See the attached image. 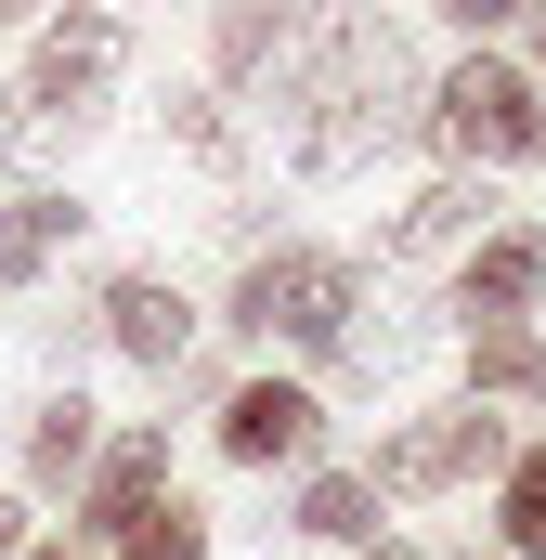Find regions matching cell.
Segmentation results:
<instances>
[{
  "instance_id": "5bb4252c",
  "label": "cell",
  "mask_w": 546,
  "mask_h": 560,
  "mask_svg": "<svg viewBox=\"0 0 546 560\" xmlns=\"http://www.w3.org/2000/svg\"><path fill=\"white\" fill-rule=\"evenodd\" d=\"M299 535H312V548H365V535H378L365 469H312V482H299Z\"/></svg>"
},
{
  "instance_id": "8992f818",
  "label": "cell",
  "mask_w": 546,
  "mask_h": 560,
  "mask_svg": "<svg viewBox=\"0 0 546 560\" xmlns=\"http://www.w3.org/2000/svg\"><path fill=\"white\" fill-rule=\"evenodd\" d=\"M156 509H169V430H118V443L92 456V482H79V535H66V548L118 560Z\"/></svg>"
},
{
  "instance_id": "d6986e66",
  "label": "cell",
  "mask_w": 546,
  "mask_h": 560,
  "mask_svg": "<svg viewBox=\"0 0 546 560\" xmlns=\"http://www.w3.org/2000/svg\"><path fill=\"white\" fill-rule=\"evenodd\" d=\"M26 560H92V548H26Z\"/></svg>"
},
{
  "instance_id": "8fae6325",
  "label": "cell",
  "mask_w": 546,
  "mask_h": 560,
  "mask_svg": "<svg viewBox=\"0 0 546 560\" xmlns=\"http://www.w3.org/2000/svg\"><path fill=\"white\" fill-rule=\"evenodd\" d=\"M79 222H92L79 196H39V183H26V196H0V287L52 275V248H79Z\"/></svg>"
},
{
  "instance_id": "e0dca14e",
  "label": "cell",
  "mask_w": 546,
  "mask_h": 560,
  "mask_svg": "<svg viewBox=\"0 0 546 560\" xmlns=\"http://www.w3.org/2000/svg\"><path fill=\"white\" fill-rule=\"evenodd\" d=\"M273 52H286V13H261V0L222 13V79H248V66H273Z\"/></svg>"
},
{
  "instance_id": "ffe728a7",
  "label": "cell",
  "mask_w": 546,
  "mask_h": 560,
  "mask_svg": "<svg viewBox=\"0 0 546 560\" xmlns=\"http://www.w3.org/2000/svg\"><path fill=\"white\" fill-rule=\"evenodd\" d=\"M455 560H508V548H455Z\"/></svg>"
},
{
  "instance_id": "44dd1931",
  "label": "cell",
  "mask_w": 546,
  "mask_h": 560,
  "mask_svg": "<svg viewBox=\"0 0 546 560\" xmlns=\"http://www.w3.org/2000/svg\"><path fill=\"white\" fill-rule=\"evenodd\" d=\"M534 52H546V13H534Z\"/></svg>"
},
{
  "instance_id": "2e32d148",
  "label": "cell",
  "mask_w": 546,
  "mask_h": 560,
  "mask_svg": "<svg viewBox=\"0 0 546 560\" xmlns=\"http://www.w3.org/2000/svg\"><path fill=\"white\" fill-rule=\"evenodd\" d=\"M118 560H209V509H195V495H169V509H156Z\"/></svg>"
},
{
  "instance_id": "3957f363",
  "label": "cell",
  "mask_w": 546,
  "mask_h": 560,
  "mask_svg": "<svg viewBox=\"0 0 546 560\" xmlns=\"http://www.w3.org/2000/svg\"><path fill=\"white\" fill-rule=\"evenodd\" d=\"M118 66H131V26H118V13H66V26H39V52L13 66V170H39L66 131H92L105 92H118Z\"/></svg>"
},
{
  "instance_id": "7402d4cb",
  "label": "cell",
  "mask_w": 546,
  "mask_h": 560,
  "mask_svg": "<svg viewBox=\"0 0 546 560\" xmlns=\"http://www.w3.org/2000/svg\"><path fill=\"white\" fill-rule=\"evenodd\" d=\"M378 560H416V548H378Z\"/></svg>"
},
{
  "instance_id": "9c48e42d",
  "label": "cell",
  "mask_w": 546,
  "mask_h": 560,
  "mask_svg": "<svg viewBox=\"0 0 546 560\" xmlns=\"http://www.w3.org/2000/svg\"><path fill=\"white\" fill-rule=\"evenodd\" d=\"M482 235H495V183L482 170H442V183H416L391 209V261H468Z\"/></svg>"
},
{
  "instance_id": "9a60e30c",
  "label": "cell",
  "mask_w": 546,
  "mask_h": 560,
  "mask_svg": "<svg viewBox=\"0 0 546 560\" xmlns=\"http://www.w3.org/2000/svg\"><path fill=\"white\" fill-rule=\"evenodd\" d=\"M495 548H508V560H546V443H521L508 482H495Z\"/></svg>"
},
{
  "instance_id": "5b68a950",
  "label": "cell",
  "mask_w": 546,
  "mask_h": 560,
  "mask_svg": "<svg viewBox=\"0 0 546 560\" xmlns=\"http://www.w3.org/2000/svg\"><path fill=\"white\" fill-rule=\"evenodd\" d=\"M468 469H508V418H495V405H429L416 430L378 443L365 495H455Z\"/></svg>"
},
{
  "instance_id": "7a4b0ae2",
  "label": "cell",
  "mask_w": 546,
  "mask_h": 560,
  "mask_svg": "<svg viewBox=\"0 0 546 560\" xmlns=\"http://www.w3.org/2000/svg\"><path fill=\"white\" fill-rule=\"evenodd\" d=\"M352 313H365V275H352L339 248H248L222 326H235V339H286V352H312V365H352V352H365Z\"/></svg>"
},
{
  "instance_id": "30bf717a",
  "label": "cell",
  "mask_w": 546,
  "mask_h": 560,
  "mask_svg": "<svg viewBox=\"0 0 546 560\" xmlns=\"http://www.w3.org/2000/svg\"><path fill=\"white\" fill-rule=\"evenodd\" d=\"M105 339H118L131 365L169 378V365H182V339H195V300H182L169 275H105Z\"/></svg>"
},
{
  "instance_id": "ba28073f",
  "label": "cell",
  "mask_w": 546,
  "mask_h": 560,
  "mask_svg": "<svg viewBox=\"0 0 546 560\" xmlns=\"http://www.w3.org/2000/svg\"><path fill=\"white\" fill-rule=\"evenodd\" d=\"M534 300H546V235L534 222H495V235L455 261V313H468V326H534Z\"/></svg>"
},
{
  "instance_id": "4fadbf2b",
  "label": "cell",
  "mask_w": 546,
  "mask_h": 560,
  "mask_svg": "<svg viewBox=\"0 0 546 560\" xmlns=\"http://www.w3.org/2000/svg\"><path fill=\"white\" fill-rule=\"evenodd\" d=\"M534 392H546L534 326H468V405H534Z\"/></svg>"
},
{
  "instance_id": "ac0fdd59",
  "label": "cell",
  "mask_w": 546,
  "mask_h": 560,
  "mask_svg": "<svg viewBox=\"0 0 546 560\" xmlns=\"http://www.w3.org/2000/svg\"><path fill=\"white\" fill-rule=\"evenodd\" d=\"M0 560H26V495H0Z\"/></svg>"
},
{
  "instance_id": "6da1fadb",
  "label": "cell",
  "mask_w": 546,
  "mask_h": 560,
  "mask_svg": "<svg viewBox=\"0 0 546 560\" xmlns=\"http://www.w3.org/2000/svg\"><path fill=\"white\" fill-rule=\"evenodd\" d=\"M404 118H429V79L404 66V39L391 26H325L312 66H299V131H286V156L299 170H365L378 131H404Z\"/></svg>"
},
{
  "instance_id": "7c38bea8",
  "label": "cell",
  "mask_w": 546,
  "mask_h": 560,
  "mask_svg": "<svg viewBox=\"0 0 546 560\" xmlns=\"http://www.w3.org/2000/svg\"><path fill=\"white\" fill-rule=\"evenodd\" d=\"M92 456H105V430H92V405H79V392H52V405L26 418V482H39V495L92 482Z\"/></svg>"
},
{
  "instance_id": "52a82bcc",
  "label": "cell",
  "mask_w": 546,
  "mask_h": 560,
  "mask_svg": "<svg viewBox=\"0 0 546 560\" xmlns=\"http://www.w3.org/2000/svg\"><path fill=\"white\" fill-rule=\"evenodd\" d=\"M209 443H222L235 469H286V456L325 443V405H312V378H235L222 418H209Z\"/></svg>"
},
{
  "instance_id": "277c9868",
  "label": "cell",
  "mask_w": 546,
  "mask_h": 560,
  "mask_svg": "<svg viewBox=\"0 0 546 560\" xmlns=\"http://www.w3.org/2000/svg\"><path fill=\"white\" fill-rule=\"evenodd\" d=\"M429 131L455 143V170H508V156H546V92L521 79V66L468 52V66L429 79Z\"/></svg>"
}]
</instances>
